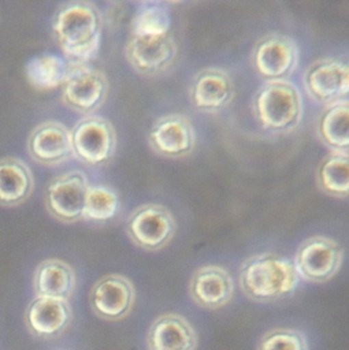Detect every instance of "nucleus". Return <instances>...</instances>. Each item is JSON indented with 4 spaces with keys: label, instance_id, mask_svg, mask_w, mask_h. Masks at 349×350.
Here are the masks:
<instances>
[{
    "label": "nucleus",
    "instance_id": "9",
    "mask_svg": "<svg viewBox=\"0 0 349 350\" xmlns=\"http://www.w3.org/2000/svg\"><path fill=\"white\" fill-rule=\"evenodd\" d=\"M108 94L109 83L104 73L90 64L71 62L62 93L70 108L80 113H92L104 104Z\"/></svg>",
    "mask_w": 349,
    "mask_h": 350
},
{
    "label": "nucleus",
    "instance_id": "14",
    "mask_svg": "<svg viewBox=\"0 0 349 350\" xmlns=\"http://www.w3.org/2000/svg\"><path fill=\"white\" fill-rule=\"evenodd\" d=\"M73 319L69 301L36 297L30 301L25 312L27 329L35 337L55 339L71 325Z\"/></svg>",
    "mask_w": 349,
    "mask_h": 350
},
{
    "label": "nucleus",
    "instance_id": "7",
    "mask_svg": "<svg viewBox=\"0 0 349 350\" xmlns=\"http://www.w3.org/2000/svg\"><path fill=\"white\" fill-rule=\"evenodd\" d=\"M306 93L318 103L346 100L349 96V57H326L314 61L303 75Z\"/></svg>",
    "mask_w": 349,
    "mask_h": 350
},
{
    "label": "nucleus",
    "instance_id": "21",
    "mask_svg": "<svg viewBox=\"0 0 349 350\" xmlns=\"http://www.w3.org/2000/svg\"><path fill=\"white\" fill-rule=\"evenodd\" d=\"M33 175L24 161L14 157L0 159V204L18 206L33 190Z\"/></svg>",
    "mask_w": 349,
    "mask_h": 350
},
{
    "label": "nucleus",
    "instance_id": "18",
    "mask_svg": "<svg viewBox=\"0 0 349 350\" xmlns=\"http://www.w3.org/2000/svg\"><path fill=\"white\" fill-rule=\"evenodd\" d=\"M28 150L38 163L44 165L62 163L73 154L71 130L61 122H42L31 133Z\"/></svg>",
    "mask_w": 349,
    "mask_h": 350
},
{
    "label": "nucleus",
    "instance_id": "5",
    "mask_svg": "<svg viewBox=\"0 0 349 350\" xmlns=\"http://www.w3.org/2000/svg\"><path fill=\"white\" fill-rule=\"evenodd\" d=\"M177 223L168 208L161 204L138 206L127 217L125 231L133 245L148 252L166 247L176 234Z\"/></svg>",
    "mask_w": 349,
    "mask_h": 350
},
{
    "label": "nucleus",
    "instance_id": "6",
    "mask_svg": "<svg viewBox=\"0 0 349 350\" xmlns=\"http://www.w3.org/2000/svg\"><path fill=\"white\" fill-rule=\"evenodd\" d=\"M72 150L78 159L90 165L108 163L117 147L114 126L103 116H88L71 130Z\"/></svg>",
    "mask_w": 349,
    "mask_h": 350
},
{
    "label": "nucleus",
    "instance_id": "20",
    "mask_svg": "<svg viewBox=\"0 0 349 350\" xmlns=\"http://www.w3.org/2000/svg\"><path fill=\"white\" fill-rule=\"evenodd\" d=\"M316 132L331 151L349 152V100L326 105L318 118Z\"/></svg>",
    "mask_w": 349,
    "mask_h": 350
},
{
    "label": "nucleus",
    "instance_id": "2",
    "mask_svg": "<svg viewBox=\"0 0 349 350\" xmlns=\"http://www.w3.org/2000/svg\"><path fill=\"white\" fill-rule=\"evenodd\" d=\"M238 280L246 298L267 303L292 294L297 288L300 278L293 262L287 258L263 253L242 262Z\"/></svg>",
    "mask_w": 349,
    "mask_h": 350
},
{
    "label": "nucleus",
    "instance_id": "24",
    "mask_svg": "<svg viewBox=\"0 0 349 350\" xmlns=\"http://www.w3.org/2000/svg\"><path fill=\"white\" fill-rule=\"evenodd\" d=\"M172 13L168 3L144 1L135 10L131 20V36L157 38L170 34Z\"/></svg>",
    "mask_w": 349,
    "mask_h": 350
},
{
    "label": "nucleus",
    "instance_id": "3",
    "mask_svg": "<svg viewBox=\"0 0 349 350\" xmlns=\"http://www.w3.org/2000/svg\"><path fill=\"white\" fill-rule=\"evenodd\" d=\"M254 108L263 129L275 134L296 130L304 114L301 92L289 79L266 81L255 97Z\"/></svg>",
    "mask_w": 349,
    "mask_h": 350
},
{
    "label": "nucleus",
    "instance_id": "22",
    "mask_svg": "<svg viewBox=\"0 0 349 350\" xmlns=\"http://www.w3.org/2000/svg\"><path fill=\"white\" fill-rule=\"evenodd\" d=\"M71 69V62L65 57L42 54L33 57L26 65L29 83L39 91H49L63 85Z\"/></svg>",
    "mask_w": 349,
    "mask_h": 350
},
{
    "label": "nucleus",
    "instance_id": "1",
    "mask_svg": "<svg viewBox=\"0 0 349 350\" xmlns=\"http://www.w3.org/2000/svg\"><path fill=\"white\" fill-rule=\"evenodd\" d=\"M102 15L88 1L62 5L53 20V32L64 57L70 62L90 64L100 51Z\"/></svg>",
    "mask_w": 349,
    "mask_h": 350
},
{
    "label": "nucleus",
    "instance_id": "10",
    "mask_svg": "<svg viewBox=\"0 0 349 350\" xmlns=\"http://www.w3.org/2000/svg\"><path fill=\"white\" fill-rule=\"evenodd\" d=\"M90 184L81 171H70L55 178L47 186L45 204L49 212L64 223L84 219L86 194Z\"/></svg>",
    "mask_w": 349,
    "mask_h": 350
},
{
    "label": "nucleus",
    "instance_id": "23",
    "mask_svg": "<svg viewBox=\"0 0 349 350\" xmlns=\"http://www.w3.org/2000/svg\"><path fill=\"white\" fill-rule=\"evenodd\" d=\"M316 182L328 196L349 198V152L331 151L326 155L318 165Z\"/></svg>",
    "mask_w": 349,
    "mask_h": 350
},
{
    "label": "nucleus",
    "instance_id": "11",
    "mask_svg": "<svg viewBox=\"0 0 349 350\" xmlns=\"http://www.w3.org/2000/svg\"><path fill=\"white\" fill-rule=\"evenodd\" d=\"M135 290L133 282L121 274H108L96 280L90 293L92 312L109 321H118L133 310Z\"/></svg>",
    "mask_w": 349,
    "mask_h": 350
},
{
    "label": "nucleus",
    "instance_id": "16",
    "mask_svg": "<svg viewBox=\"0 0 349 350\" xmlns=\"http://www.w3.org/2000/svg\"><path fill=\"white\" fill-rule=\"evenodd\" d=\"M233 97V81L223 69H203L195 75L191 83V101L203 111H219L229 105Z\"/></svg>",
    "mask_w": 349,
    "mask_h": 350
},
{
    "label": "nucleus",
    "instance_id": "12",
    "mask_svg": "<svg viewBox=\"0 0 349 350\" xmlns=\"http://www.w3.org/2000/svg\"><path fill=\"white\" fill-rule=\"evenodd\" d=\"M178 54L176 40L170 34L157 38L131 36L125 46V56L140 75H156L172 66Z\"/></svg>",
    "mask_w": 349,
    "mask_h": 350
},
{
    "label": "nucleus",
    "instance_id": "15",
    "mask_svg": "<svg viewBox=\"0 0 349 350\" xmlns=\"http://www.w3.org/2000/svg\"><path fill=\"white\" fill-rule=\"evenodd\" d=\"M233 294V280L222 266H203L191 276L189 295L199 307L211 310L222 308L232 300Z\"/></svg>",
    "mask_w": 349,
    "mask_h": 350
},
{
    "label": "nucleus",
    "instance_id": "17",
    "mask_svg": "<svg viewBox=\"0 0 349 350\" xmlns=\"http://www.w3.org/2000/svg\"><path fill=\"white\" fill-rule=\"evenodd\" d=\"M148 350H195L198 336L184 317L166 313L150 325L147 333Z\"/></svg>",
    "mask_w": 349,
    "mask_h": 350
},
{
    "label": "nucleus",
    "instance_id": "8",
    "mask_svg": "<svg viewBox=\"0 0 349 350\" xmlns=\"http://www.w3.org/2000/svg\"><path fill=\"white\" fill-rule=\"evenodd\" d=\"M300 51L297 42L285 33H270L259 40L253 53L257 72L269 81L287 79L297 69Z\"/></svg>",
    "mask_w": 349,
    "mask_h": 350
},
{
    "label": "nucleus",
    "instance_id": "13",
    "mask_svg": "<svg viewBox=\"0 0 349 350\" xmlns=\"http://www.w3.org/2000/svg\"><path fill=\"white\" fill-rule=\"evenodd\" d=\"M149 143L152 149L162 157H186L192 152L196 143L194 126L183 114L161 116L150 129Z\"/></svg>",
    "mask_w": 349,
    "mask_h": 350
},
{
    "label": "nucleus",
    "instance_id": "26",
    "mask_svg": "<svg viewBox=\"0 0 349 350\" xmlns=\"http://www.w3.org/2000/svg\"><path fill=\"white\" fill-rule=\"evenodd\" d=\"M257 350H309V343L299 329L275 327L262 336Z\"/></svg>",
    "mask_w": 349,
    "mask_h": 350
},
{
    "label": "nucleus",
    "instance_id": "4",
    "mask_svg": "<svg viewBox=\"0 0 349 350\" xmlns=\"http://www.w3.org/2000/svg\"><path fill=\"white\" fill-rule=\"evenodd\" d=\"M344 261V250L331 237L314 235L302 241L294 257L300 280L324 284L334 278Z\"/></svg>",
    "mask_w": 349,
    "mask_h": 350
},
{
    "label": "nucleus",
    "instance_id": "19",
    "mask_svg": "<svg viewBox=\"0 0 349 350\" xmlns=\"http://www.w3.org/2000/svg\"><path fill=\"white\" fill-rule=\"evenodd\" d=\"M76 273L67 262L57 258L38 264L33 275L35 296L69 301L76 288Z\"/></svg>",
    "mask_w": 349,
    "mask_h": 350
},
{
    "label": "nucleus",
    "instance_id": "25",
    "mask_svg": "<svg viewBox=\"0 0 349 350\" xmlns=\"http://www.w3.org/2000/svg\"><path fill=\"white\" fill-rule=\"evenodd\" d=\"M118 196L112 188L105 185H90L84 206V219L94 222L112 220L119 211Z\"/></svg>",
    "mask_w": 349,
    "mask_h": 350
}]
</instances>
